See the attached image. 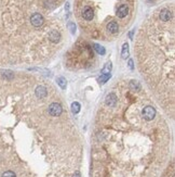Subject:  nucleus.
<instances>
[{
    "label": "nucleus",
    "mask_w": 175,
    "mask_h": 177,
    "mask_svg": "<svg viewBox=\"0 0 175 177\" xmlns=\"http://www.w3.org/2000/svg\"><path fill=\"white\" fill-rule=\"evenodd\" d=\"M93 16H94V12L92 10V8L90 7H87V8L83 10V18L87 21H91L93 19Z\"/></svg>",
    "instance_id": "nucleus-8"
},
{
    "label": "nucleus",
    "mask_w": 175,
    "mask_h": 177,
    "mask_svg": "<svg viewBox=\"0 0 175 177\" xmlns=\"http://www.w3.org/2000/svg\"><path fill=\"white\" fill-rule=\"evenodd\" d=\"M60 38H61V35L57 31H52L49 34V39L52 42H57L60 40Z\"/></svg>",
    "instance_id": "nucleus-10"
},
{
    "label": "nucleus",
    "mask_w": 175,
    "mask_h": 177,
    "mask_svg": "<svg viewBox=\"0 0 175 177\" xmlns=\"http://www.w3.org/2000/svg\"><path fill=\"white\" fill-rule=\"evenodd\" d=\"M130 87L132 90H135V91H138V90H141V85L140 83L136 81H130Z\"/></svg>",
    "instance_id": "nucleus-13"
},
{
    "label": "nucleus",
    "mask_w": 175,
    "mask_h": 177,
    "mask_svg": "<svg viewBox=\"0 0 175 177\" xmlns=\"http://www.w3.org/2000/svg\"><path fill=\"white\" fill-rule=\"evenodd\" d=\"M129 67L131 70L134 69V65H133V60H129Z\"/></svg>",
    "instance_id": "nucleus-20"
},
{
    "label": "nucleus",
    "mask_w": 175,
    "mask_h": 177,
    "mask_svg": "<svg viewBox=\"0 0 175 177\" xmlns=\"http://www.w3.org/2000/svg\"><path fill=\"white\" fill-rule=\"evenodd\" d=\"M107 31L109 32V33H111V34H116V33H118V31H119L118 24L116 23L115 21L109 22V23L107 24Z\"/></svg>",
    "instance_id": "nucleus-7"
},
{
    "label": "nucleus",
    "mask_w": 175,
    "mask_h": 177,
    "mask_svg": "<svg viewBox=\"0 0 175 177\" xmlns=\"http://www.w3.org/2000/svg\"><path fill=\"white\" fill-rule=\"evenodd\" d=\"M72 177H81V175H80L79 172H76V173L72 175Z\"/></svg>",
    "instance_id": "nucleus-21"
},
{
    "label": "nucleus",
    "mask_w": 175,
    "mask_h": 177,
    "mask_svg": "<svg viewBox=\"0 0 175 177\" xmlns=\"http://www.w3.org/2000/svg\"><path fill=\"white\" fill-rule=\"evenodd\" d=\"M62 111H63V109H62L61 104L60 103H56V102H54L52 103L51 105L49 107V113L51 114L52 116H58L61 115Z\"/></svg>",
    "instance_id": "nucleus-2"
},
{
    "label": "nucleus",
    "mask_w": 175,
    "mask_h": 177,
    "mask_svg": "<svg viewBox=\"0 0 175 177\" xmlns=\"http://www.w3.org/2000/svg\"><path fill=\"white\" fill-rule=\"evenodd\" d=\"M111 71V62H107L105 66H104V69L102 70V73L103 74H109Z\"/></svg>",
    "instance_id": "nucleus-15"
},
{
    "label": "nucleus",
    "mask_w": 175,
    "mask_h": 177,
    "mask_svg": "<svg viewBox=\"0 0 175 177\" xmlns=\"http://www.w3.org/2000/svg\"><path fill=\"white\" fill-rule=\"evenodd\" d=\"M171 18H172V13L170 12V10H167V9L161 10V12H160V20H161V21L167 22V21L171 20Z\"/></svg>",
    "instance_id": "nucleus-4"
},
{
    "label": "nucleus",
    "mask_w": 175,
    "mask_h": 177,
    "mask_svg": "<svg viewBox=\"0 0 175 177\" xmlns=\"http://www.w3.org/2000/svg\"><path fill=\"white\" fill-rule=\"evenodd\" d=\"M72 113H75V114L80 111V104L78 103V102H74V103L72 104Z\"/></svg>",
    "instance_id": "nucleus-16"
},
{
    "label": "nucleus",
    "mask_w": 175,
    "mask_h": 177,
    "mask_svg": "<svg viewBox=\"0 0 175 177\" xmlns=\"http://www.w3.org/2000/svg\"><path fill=\"white\" fill-rule=\"evenodd\" d=\"M68 28H69V31H70V33H72V34H75V32H76V25H75V23L69 22V23H68Z\"/></svg>",
    "instance_id": "nucleus-18"
},
{
    "label": "nucleus",
    "mask_w": 175,
    "mask_h": 177,
    "mask_svg": "<svg viewBox=\"0 0 175 177\" xmlns=\"http://www.w3.org/2000/svg\"><path fill=\"white\" fill-rule=\"evenodd\" d=\"M110 73L109 74H103V75H102V76L99 77V81H101V84H104V83H106L107 81H108V79H109V78H110Z\"/></svg>",
    "instance_id": "nucleus-17"
},
{
    "label": "nucleus",
    "mask_w": 175,
    "mask_h": 177,
    "mask_svg": "<svg viewBox=\"0 0 175 177\" xmlns=\"http://www.w3.org/2000/svg\"><path fill=\"white\" fill-rule=\"evenodd\" d=\"M128 13H129V8L126 7V4H122V6H120V7L118 8V11H117V15H118L119 18L123 19V18H126Z\"/></svg>",
    "instance_id": "nucleus-5"
},
{
    "label": "nucleus",
    "mask_w": 175,
    "mask_h": 177,
    "mask_svg": "<svg viewBox=\"0 0 175 177\" xmlns=\"http://www.w3.org/2000/svg\"><path fill=\"white\" fill-rule=\"evenodd\" d=\"M117 101H118V99H117V97H116L115 93H109V95L106 97V103L107 105H109V107L116 105Z\"/></svg>",
    "instance_id": "nucleus-6"
},
{
    "label": "nucleus",
    "mask_w": 175,
    "mask_h": 177,
    "mask_svg": "<svg viewBox=\"0 0 175 177\" xmlns=\"http://www.w3.org/2000/svg\"><path fill=\"white\" fill-rule=\"evenodd\" d=\"M31 24H33L35 27H39V26H41L42 24H43L44 20H43V16H42L40 13H35V14H33V15H31Z\"/></svg>",
    "instance_id": "nucleus-3"
},
{
    "label": "nucleus",
    "mask_w": 175,
    "mask_h": 177,
    "mask_svg": "<svg viewBox=\"0 0 175 177\" xmlns=\"http://www.w3.org/2000/svg\"><path fill=\"white\" fill-rule=\"evenodd\" d=\"M56 81H57V84H58V86H60L62 89L66 88V86H67V81L65 79L64 77H57Z\"/></svg>",
    "instance_id": "nucleus-14"
},
{
    "label": "nucleus",
    "mask_w": 175,
    "mask_h": 177,
    "mask_svg": "<svg viewBox=\"0 0 175 177\" xmlns=\"http://www.w3.org/2000/svg\"><path fill=\"white\" fill-rule=\"evenodd\" d=\"M93 47H94L95 51L99 54H102V55H104V54L106 53V50H105V48H104L103 46L99 45V44H94V45H93Z\"/></svg>",
    "instance_id": "nucleus-12"
},
{
    "label": "nucleus",
    "mask_w": 175,
    "mask_h": 177,
    "mask_svg": "<svg viewBox=\"0 0 175 177\" xmlns=\"http://www.w3.org/2000/svg\"><path fill=\"white\" fill-rule=\"evenodd\" d=\"M132 36H133V31L130 32V38H132Z\"/></svg>",
    "instance_id": "nucleus-22"
},
{
    "label": "nucleus",
    "mask_w": 175,
    "mask_h": 177,
    "mask_svg": "<svg viewBox=\"0 0 175 177\" xmlns=\"http://www.w3.org/2000/svg\"><path fill=\"white\" fill-rule=\"evenodd\" d=\"M47 89L46 87H43V86H38L37 88H36V96L38 97V98H43V97L47 96Z\"/></svg>",
    "instance_id": "nucleus-9"
},
{
    "label": "nucleus",
    "mask_w": 175,
    "mask_h": 177,
    "mask_svg": "<svg viewBox=\"0 0 175 177\" xmlns=\"http://www.w3.org/2000/svg\"><path fill=\"white\" fill-rule=\"evenodd\" d=\"M129 45L124 42L123 44V46H122V51H121V57L122 59H126L129 58Z\"/></svg>",
    "instance_id": "nucleus-11"
},
{
    "label": "nucleus",
    "mask_w": 175,
    "mask_h": 177,
    "mask_svg": "<svg viewBox=\"0 0 175 177\" xmlns=\"http://www.w3.org/2000/svg\"><path fill=\"white\" fill-rule=\"evenodd\" d=\"M2 177H16V176L12 171H7V172H4V173L2 174Z\"/></svg>",
    "instance_id": "nucleus-19"
},
{
    "label": "nucleus",
    "mask_w": 175,
    "mask_h": 177,
    "mask_svg": "<svg viewBox=\"0 0 175 177\" xmlns=\"http://www.w3.org/2000/svg\"><path fill=\"white\" fill-rule=\"evenodd\" d=\"M143 116L146 121H151V119H155L156 116V110L155 108H152L151 105H147L145 107L144 110H143Z\"/></svg>",
    "instance_id": "nucleus-1"
}]
</instances>
